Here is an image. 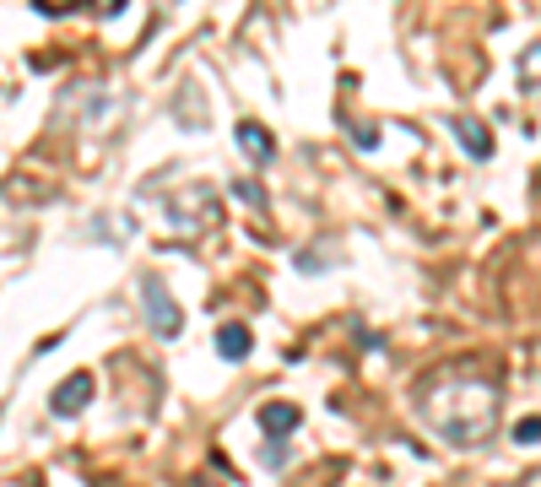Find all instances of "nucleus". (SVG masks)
Masks as SVG:
<instances>
[{
    "mask_svg": "<svg viewBox=\"0 0 541 487\" xmlns=\"http://www.w3.org/2000/svg\"><path fill=\"white\" fill-rule=\"evenodd\" d=\"M141 298H147V320H152V336H157V341H174V336L184 330V314H179V304L168 298V288L157 282V276H147V282H141Z\"/></svg>",
    "mask_w": 541,
    "mask_h": 487,
    "instance_id": "f257e3e1",
    "label": "nucleus"
},
{
    "mask_svg": "<svg viewBox=\"0 0 541 487\" xmlns=\"http://www.w3.org/2000/svg\"><path fill=\"white\" fill-rule=\"evenodd\" d=\"M87 406H93V374H71L65 385H54V395H49V411L54 417H77Z\"/></svg>",
    "mask_w": 541,
    "mask_h": 487,
    "instance_id": "f03ea898",
    "label": "nucleus"
},
{
    "mask_svg": "<svg viewBox=\"0 0 541 487\" xmlns=\"http://www.w3.org/2000/svg\"><path fill=\"white\" fill-rule=\"evenodd\" d=\"M293 428H298V406H293V401H265V406H260V434H265V444H282Z\"/></svg>",
    "mask_w": 541,
    "mask_h": 487,
    "instance_id": "7ed1b4c3",
    "label": "nucleus"
},
{
    "mask_svg": "<svg viewBox=\"0 0 541 487\" xmlns=\"http://www.w3.org/2000/svg\"><path fill=\"white\" fill-rule=\"evenodd\" d=\"M233 135H238V147L249 152V163H254V168H265L270 158H277V135H270L265 125H254V119H244V125H238Z\"/></svg>",
    "mask_w": 541,
    "mask_h": 487,
    "instance_id": "20e7f679",
    "label": "nucleus"
},
{
    "mask_svg": "<svg viewBox=\"0 0 541 487\" xmlns=\"http://www.w3.org/2000/svg\"><path fill=\"white\" fill-rule=\"evenodd\" d=\"M449 130H455V142H460L471 158H488V152H493V135L482 130V119H465V114H460V119H449Z\"/></svg>",
    "mask_w": 541,
    "mask_h": 487,
    "instance_id": "39448f33",
    "label": "nucleus"
},
{
    "mask_svg": "<svg viewBox=\"0 0 541 487\" xmlns=\"http://www.w3.org/2000/svg\"><path fill=\"white\" fill-rule=\"evenodd\" d=\"M249 346H254V341H249V325H222V330H217V358H222V363H244Z\"/></svg>",
    "mask_w": 541,
    "mask_h": 487,
    "instance_id": "423d86ee",
    "label": "nucleus"
},
{
    "mask_svg": "<svg viewBox=\"0 0 541 487\" xmlns=\"http://www.w3.org/2000/svg\"><path fill=\"white\" fill-rule=\"evenodd\" d=\"M514 444H541V417H520V423H514Z\"/></svg>",
    "mask_w": 541,
    "mask_h": 487,
    "instance_id": "0eeeda50",
    "label": "nucleus"
},
{
    "mask_svg": "<svg viewBox=\"0 0 541 487\" xmlns=\"http://www.w3.org/2000/svg\"><path fill=\"white\" fill-rule=\"evenodd\" d=\"M352 142H358L363 152H374V147H379V130H363V125H358V130H352Z\"/></svg>",
    "mask_w": 541,
    "mask_h": 487,
    "instance_id": "6e6552de",
    "label": "nucleus"
},
{
    "mask_svg": "<svg viewBox=\"0 0 541 487\" xmlns=\"http://www.w3.org/2000/svg\"><path fill=\"white\" fill-rule=\"evenodd\" d=\"M33 12H44V17H54V12H71V0H33Z\"/></svg>",
    "mask_w": 541,
    "mask_h": 487,
    "instance_id": "1a4fd4ad",
    "label": "nucleus"
},
{
    "mask_svg": "<svg viewBox=\"0 0 541 487\" xmlns=\"http://www.w3.org/2000/svg\"><path fill=\"white\" fill-rule=\"evenodd\" d=\"M87 6L103 12V17H119V12H125V0H87Z\"/></svg>",
    "mask_w": 541,
    "mask_h": 487,
    "instance_id": "9d476101",
    "label": "nucleus"
},
{
    "mask_svg": "<svg viewBox=\"0 0 541 487\" xmlns=\"http://www.w3.org/2000/svg\"><path fill=\"white\" fill-rule=\"evenodd\" d=\"M233 195H238V200H249V206H260V200H265V195H260V184H233Z\"/></svg>",
    "mask_w": 541,
    "mask_h": 487,
    "instance_id": "9b49d317",
    "label": "nucleus"
}]
</instances>
